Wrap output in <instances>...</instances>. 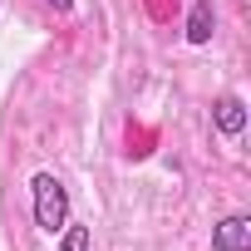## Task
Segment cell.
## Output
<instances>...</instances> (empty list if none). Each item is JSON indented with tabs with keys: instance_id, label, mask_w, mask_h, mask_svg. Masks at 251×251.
I'll return each instance as SVG.
<instances>
[{
	"instance_id": "1",
	"label": "cell",
	"mask_w": 251,
	"mask_h": 251,
	"mask_svg": "<svg viewBox=\"0 0 251 251\" xmlns=\"http://www.w3.org/2000/svg\"><path fill=\"white\" fill-rule=\"evenodd\" d=\"M30 187H35V222H40L45 231H59L64 217H69V192H64V182H59L54 173H40Z\"/></svg>"
},
{
	"instance_id": "2",
	"label": "cell",
	"mask_w": 251,
	"mask_h": 251,
	"mask_svg": "<svg viewBox=\"0 0 251 251\" xmlns=\"http://www.w3.org/2000/svg\"><path fill=\"white\" fill-rule=\"evenodd\" d=\"M212 246H217V251H251V222H246V217H226V222L212 231Z\"/></svg>"
},
{
	"instance_id": "3",
	"label": "cell",
	"mask_w": 251,
	"mask_h": 251,
	"mask_svg": "<svg viewBox=\"0 0 251 251\" xmlns=\"http://www.w3.org/2000/svg\"><path fill=\"white\" fill-rule=\"evenodd\" d=\"M241 123H246V113H241V99H217V128L222 133H241Z\"/></svg>"
},
{
	"instance_id": "4",
	"label": "cell",
	"mask_w": 251,
	"mask_h": 251,
	"mask_svg": "<svg viewBox=\"0 0 251 251\" xmlns=\"http://www.w3.org/2000/svg\"><path fill=\"white\" fill-rule=\"evenodd\" d=\"M187 40H192V45H207V40H212V0H197V10H192V20H187Z\"/></svg>"
},
{
	"instance_id": "5",
	"label": "cell",
	"mask_w": 251,
	"mask_h": 251,
	"mask_svg": "<svg viewBox=\"0 0 251 251\" xmlns=\"http://www.w3.org/2000/svg\"><path fill=\"white\" fill-rule=\"evenodd\" d=\"M59 251H89V226H69L64 241H59Z\"/></svg>"
},
{
	"instance_id": "6",
	"label": "cell",
	"mask_w": 251,
	"mask_h": 251,
	"mask_svg": "<svg viewBox=\"0 0 251 251\" xmlns=\"http://www.w3.org/2000/svg\"><path fill=\"white\" fill-rule=\"evenodd\" d=\"M50 5H54V10H69V0H50Z\"/></svg>"
}]
</instances>
